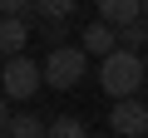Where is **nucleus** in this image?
<instances>
[{
	"label": "nucleus",
	"mask_w": 148,
	"mask_h": 138,
	"mask_svg": "<svg viewBox=\"0 0 148 138\" xmlns=\"http://www.w3.org/2000/svg\"><path fill=\"white\" fill-rule=\"evenodd\" d=\"M143 79H148V69H143V54H109L104 64H99V84H104V94L114 99V104H123V99H138V89H143Z\"/></svg>",
	"instance_id": "obj_1"
},
{
	"label": "nucleus",
	"mask_w": 148,
	"mask_h": 138,
	"mask_svg": "<svg viewBox=\"0 0 148 138\" xmlns=\"http://www.w3.org/2000/svg\"><path fill=\"white\" fill-rule=\"evenodd\" d=\"M84 74H89V54L79 44H54L45 54V84L49 89H74Z\"/></svg>",
	"instance_id": "obj_2"
},
{
	"label": "nucleus",
	"mask_w": 148,
	"mask_h": 138,
	"mask_svg": "<svg viewBox=\"0 0 148 138\" xmlns=\"http://www.w3.org/2000/svg\"><path fill=\"white\" fill-rule=\"evenodd\" d=\"M0 84H5V104H25L45 89V64H35L30 54L20 59H5V69H0Z\"/></svg>",
	"instance_id": "obj_3"
},
{
	"label": "nucleus",
	"mask_w": 148,
	"mask_h": 138,
	"mask_svg": "<svg viewBox=\"0 0 148 138\" xmlns=\"http://www.w3.org/2000/svg\"><path fill=\"white\" fill-rule=\"evenodd\" d=\"M109 128L119 138H148V99H123L109 109Z\"/></svg>",
	"instance_id": "obj_4"
},
{
	"label": "nucleus",
	"mask_w": 148,
	"mask_h": 138,
	"mask_svg": "<svg viewBox=\"0 0 148 138\" xmlns=\"http://www.w3.org/2000/svg\"><path fill=\"white\" fill-rule=\"evenodd\" d=\"M0 128H5V138H49V118L40 113H15L5 104V113H0Z\"/></svg>",
	"instance_id": "obj_5"
},
{
	"label": "nucleus",
	"mask_w": 148,
	"mask_h": 138,
	"mask_svg": "<svg viewBox=\"0 0 148 138\" xmlns=\"http://www.w3.org/2000/svg\"><path fill=\"white\" fill-rule=\"evenodd\" d=\"M79 49L84 54H99V64H104L109 54H119V30H109L104 20H89L84 35H79Z\"/></svg>",
	"instance_id": "obj_6"
},
{
	"label": "nucleus",
	"mask_w": 148,
	"mask_h": 138,
	"mask_svg": "<svg viewBox=\"0 0 148 138\" xmlns=\"http://www.w3.org/2000/svg\"><path fill=\"white\" fill-rule=\"evenodd\" d=\"M99 20L109 30H128V25L143 20V5H138V0H99Z\"/></svg>",
	"instance_id": "obj_7"
},
{
	"label": "nucleus",
	"mask_w": 148,
	"mask_h": 138,
	"mask_svg": "<svg viewBox=\"0 0 148 138\" xmlns=\"http://www.w3.org/2000/svg\"><path fill=\"white\" fill-rule=\"evenodd\" d=\"M30 44V25L25 20H0V49H5V59H20Z\"/></svg>",
	"instance_id": "obj_8"
},
{
	"label": "nucleus",
	"mask_w": 148,
	"mask_h": 138,
	"mask_svg": "<svg viewBox=\"0 0 148 138\" xmlns=\"http://www.w3.org/2000/svg\"><path fill=\"white\" fill-rule=\"evenodd\" d=\"M49 138H89L84 118H69V113H49Z\"/></svg>",
	"instance_id": "obj_9"
},
{
	"label": "nucleus",
	"mask_w": 148,
	"mask_h": 138,
	"mask_svg": "<svg viewBox=\"0 0 148 138\" xmlns=\"http://www.w3.org/2000/svg\"><path fill=\"white\" fill-rule=\"evenodd\" d=\"M143 44H148V20L119 30V49H123V54H143Z\"/></svg>",
	"instance_id": "obj_10"
},
{
	"label": "nucleus",
	"mask_w": 148,
	"mask_h": 138,
	"mask_svg": "<svg viewBox=\"0 0 148 138\" xmlns=\"http://www.w3.org/2000/svg\"><path fill=\"white\" fill-rule=\"evenodd\" d=\"M143 20H148V5H143Z\"/></svg>",
	"instance_id": "obj_11"
},
{
	"label": "nucleus",
	"mask_w": 148,
	"mask_h": 138,
	"mask_svg": "<svg viewBox=\"0 0 148 138\" xmlns=\"http://www.w3.org/2000/svg\"><path fill=\"white\" fill-rule=\"evenodd\" d=\"M0 138H5V133H0Z\"/></svg>",
	"instance_id": "obj_12"
}]
</instances>
